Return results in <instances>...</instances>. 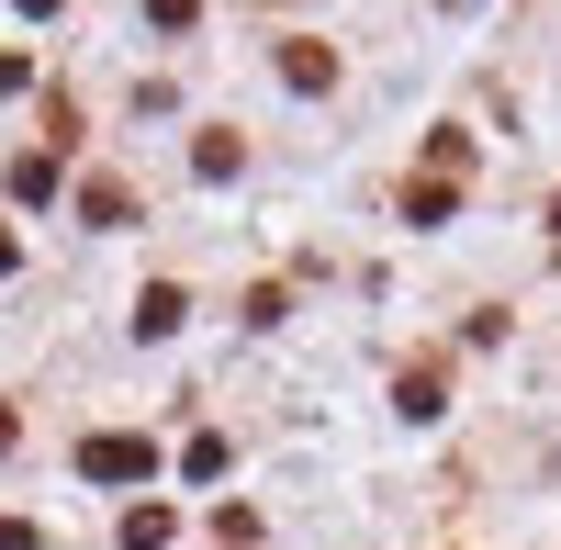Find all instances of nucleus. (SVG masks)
<instances>
[{
  "label": "nucleus",
  "mask_w": 561,
  "mask_h": 550,
  "mask_svg": "<svg viewBox=\"0 0 561 550\" xmlns=\"http://www.w3.org/2000/svg\"><path fill=\"white\" fill-rule=\"evenodd\" d=\"M79 472H90V483H147L158 449H147V438H79Z\"/></svg>",
  "instance_id": "f257e3e1"
},
{
  "label": "nucleus",
  "mask_w": 561,
  "mask_h": 550,
  "mask_svg": "<svg viewBox=\"0 0 561 550\" xmlns=\"http://www.w3.org/2000/svg\"><path fill=\"white\" fill-rule=\"evenodd\" d=\"M180 314H192V303H180V282H147V303H135V337H169Z\"/></svg>",
  "instance_id": "f03ea898"
},
{
  "label": "nucleus",
  "mask_w": 561,
  "mask_h": 550,
  "mask_svg": "<svg viewBox=\"0 0 561 550\" xmlns=\"http://www.w3.org/2000/svg\"><path fill=\"white\" fill-rule=\"evenodd\" d=\"M280 79H293V90H325V79H337V57H325V45H280Z\"/></svg>",
  "instance_id": "7ed1b4c3"
},
{
  "label": "nucleus",
  "mask_w": 561,
  "mask_h": 550,
  "mask_svg": "<svg viewBox=\"0 0 561 550\" xmlns=\"http://www.w3.org/2000/svg\"><path fill=\"white\" fill-rule=\"evenodd\" d=\"M79 214H90V225H135V192H124V180H90Z\"/></svg>",
  "instance_id": "20e7f679"
},
{
  "label": "nucleus",
  "mask_w": 561,
  "mask_h": 550,
  "mask_svg": "<svg viewBox=\"0 0 561 550\" xmlns=\"http://www.w3.org/2000/svg\"><path fill=\"white\" fill-rule=\"evenodd\" d=\"M192 169H203V180H237V169H248V147H237V135H203Z\"/></svg>",
  "instance_id": "39448f33"
},
{
  "label": "nucleus",
  "mask_w": 561,
  "mask_h": 550,
  "mask_svg": "<svg viewBox=\"0 0 561 550\" xmlns=\"http://www.w3.org/2000/svg\"><path fill=\"white\" fill-rule=\"evenodd\" d=\"M57 192V158H12V203H45Z\"/></svg>",
  "instance_id": "423d86ee"
},
{
  "label": "nucleus",
  "mask_w": 561,
  "mask_h": 550,
  "mask_svg": "<svg viewBox=\"0 0 561 550\" xmlns=\"http://www.w3.org/2000/svg\"><path fill=\"white\" fill-rule=\"evenodd\" d=\"M404 225H449V180H415V192H404Z\"/></svg>",
  "instance_id": "0eeeda50"
},
{
  "label": "nucleus",
  "mask_w": 561,
  "mask_h": 550,
  "mask_svg": "<svg viewBox=\"0 0 561 550\" xmlns=\"http://www.w3.org/2000/svg\"><path fill=\"white\" fill-rule=\"evenodd\" d=\"M124 550H169V506H135L124 517Z\"/></svg>",
  "instance_id": "6e6552de"
},
{
  "label": "nucleus",
  "mask_w": 561,
  "mask_h": 550,
  "mask_svg": "<svg viewBox=\"0 0 561 550\" xmlns=\"http://www.w3.org/2000/svg\"><path fill=\"white\" fill-rule=\"evenodd\" d=\"M147 23H158V34H192V23H203V0H147Z\"/></svg>",
  "instance_id": "1a4fd4ad"
},
{
  "label": "nucleus",
  "mask_w": 561,
  "mask_h": 550,
  "mask_svg": "<svg viewBox=\"0 0 561 550\" xmlns=\"http://www.w3.org/2000/svg\"><path fill=\"white\" fill-rule=\"evenodd\" d=\"M0 550H45V539H34V528H23V517H0Z\"/></svg>",
  "instance_id": "9d476101"
},
{
  "label": "nucleus",
  "mask_w": 561,
  "mask_h": 550,
  "mask_svg": "<svg viewBox=\"0 0 561 550\" xmlns=\"http://www.w3.org/2000/svg\"><path fill=\"white\" fill-rule=\"evenodd\" d=\"M23 79H34V68H23V57H0V102H12V90H23Z\"/></svg>",
  "instance_id": "9b49d317"
},
{
  "label": "nucleus",
  "mask_w": 561,
  "mask_h": 550,
  "mask_svg": "<svg viewBox=\"0 0 561 550\" xmlns=\"http://www.w3.org/2000/svg\"><path fill=\"white\" fill-rule=\"evenodd\" d=\"M12 259H23V248H12V225H0V270H12Z\"/></svg>",
  "instance_id": "f8f14e48"
},
{
  "label": "nucleus",
  "mask_w": 561,
  "mask_h": 550,
  "mask_svg": "<svg viewBox=\"0 0 561 550\" xmlns=\"http://www.w3.org/2000/svg\"><path fill=\"white\" fill-rule=\"evenodd\" d=\"M12 438H23V427H12V404H0V449H12Z\"/></svg>",
  "instance_id": "ddd939ff"
}]
</instances>
